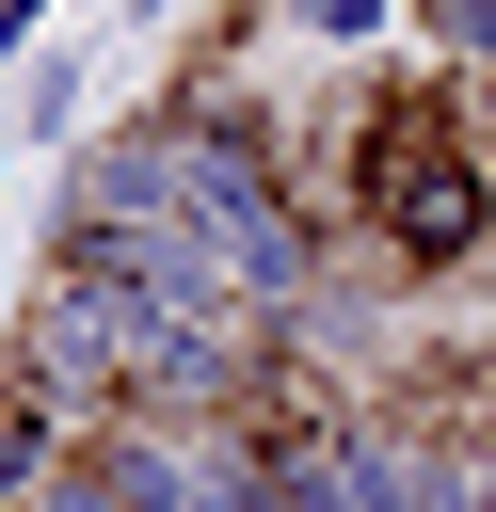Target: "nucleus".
Masks as SVG:
<instances>
[{
  "mask_svg": "<svg viewBox=\"0 0 496 512\" xmlns=\"http://www.w3.org/2000/svg\"><path fill=\"white\" fill-rule=\"evenodd\" d=\"M368 224L416 240V256H448V240L480 224V176H464V144H448L432 96H384V112H368Z\"/></svg>",
  "mask_w": 496,
  "mask_h": 512,
  "instance_id": "nucleus-1",
  "label": "nucleus"
}]
</instances>
